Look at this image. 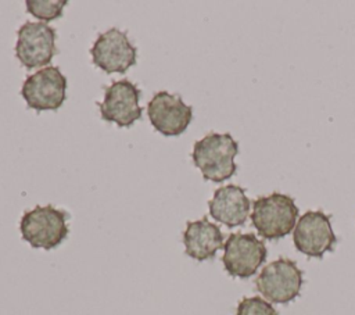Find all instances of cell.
<instances>
[{
    "mask_svg": "<svg viewBox=\"0 0 355 315\" xmlns=\"http://www.w3.org/2000/svg\"><path fill=\"white\" fill-rule=\"evenodd\" d=\"M237 153L239 144L230 133L211 132L194 143L191 160L205 180L220 183L236 173Z\"/></svg>",
    "mask_w": 355,
    "mask_h": 315,
    "instance_id": "6da1fadb",
    "label": "cell"
},
{
    "mask_svg": "<svg viewBox=\"0 0 355 315\" xmlns=\"http://www.w3.org/2000/svg\"><path fill=\"white\" fill-rule=\"evenodd\" d=\"M298 218V207L294 198L272 193L261 196L252 203L251 222L258 235L268 240L282 239L294 230Z\"/></svg>",
    "mask_w": 355,
    "mask_h": 315,
    "instance_id": "7a4b0ae2",
    "label": "cell"
},
{
    "mask_svg": "<svg viewBox=\"0 0 355 315\" xmlns=\"http://www.w3.org/2000/svg\"><path fill=\"white\" fill-rule=\"evenodd\" d=\"M68 214L53 205H36L26 211L19 222L21 236L33 248L51 250L68 236Z\"/></svg>",
    "mask_w": 355,
    "mask_h": 315,
    "instance_id": "3957f363",
    "label": "cell"
},
{
    "mask_svg": "<svg viewBox=\"0 0 355 315\" xmlns=\"http://www.w3.org/2000/svg\"><path fill=\"white\" fill-rule=\"evenodd\" d=\"M57 32L40 21H26L19 26L15 43V57L26 69L44 67L57 53Z\"/></svg>",
    "mask_w": 355,
    "mask_h": 315,
    "instance_id": "277c9868",
    "label": "cell"
},
{
    "mask_svg": "<svg viewBox=\"0 0 355 315\" xmlns=\"http://www.w3.org/2000/svg\"><path fill=\"white\" fill-rule=\"evenodd\" d=\"M257 290L269 303L286 304L301 291L302 271L288 258H277L269 262L255 279Z\"/></svg>",
    "mask_w": 355,
    "mask_h": 315,
    "instance_id": "5b68a950",
    "label": "cell"
},
{
    "mask_svg": "<svg viewBox=\"0 0 355 315\" xmlns=\"http://www.w3.org/2000/svg\"><path fill=\"white\" fill-rule=\"evenodd\" d=\"M67 78L58 67H44L29 75L21 89L26 105L36 111H57L67 99Z\"/></svg>",
    "mask_w": 355,
    "mask_h": 315,
    "instance_id": "8992f818",
    "label": "cell"
},
{
    "mask_svg": "<svg viewBox=\"0 0 355 315\" xmlns=\"http://www.w3.org/2000/svg\"><path fill=\"white\" fill-rule=\"evenodd\" d=\"M92 61L105 74H125L136 64L137 49L128 37V33L110 28L100 33L90 49Z\"/></svg>",
    "mask_w": 355,
    "mask_h": 315,
    "instance_id": "52a82bcc",
    "label": "cell"
},
{
    "mask_svg": "<svg viewBox=\"0 0 355 315\" xmlns=\"http://www.w3.org/2000/svg\"><path fill=\"white\" fill-rule=\"evenodd\" d=\"M268 255L265 243L254 233H232L223 244L222 262L230 276H252Z\"/></svg>",
    "mask_w": 355,
    "mask_h": 315,
    "instance_id": "ba28073f",
    "label": "cell"
},
{
    "mask_svg": "<svg viewBox=\"0 0 355 315\" xmlns=\"http://www.w3.org/2000/svg\"><path fill=\"white\" fill-rule=\"evenodd\" d=\"M140 89L128 79L114 80L104 92V100L97 103L101 118L116 124L119 128H129L141 118L143 108L139 104Z\"/></svg>",
    "mask_w": 355,
    "mask_h": 315,
    "instance_id": "9c48e42d",
    "label": "cell"
},
{
    "mask_svg": "<svg viewBox=\"0 0 355 315\" xmlns=\"http://www.w3.org/2000/svg\"><path fill=\"white\" fill-rule=\"evenodd\" d=\"M147 114L153 128L164 136L182 135L193 119V108L180 96L166 90L157 92L147 104Z\"/></svg>",
    "mask_w": 355,
    "mask_h": 315,
    "instance_id": "30bf717a",
    "label": "cell"
},
{
    "mask_svg": "<svg viewBox=\"0 0 355 315\" xmlns=\"http://www.w3.org/2000/svg\"><path fill=\"white\" fill-rule=\"evenodd\" d=\"M293 240L295 248L302 254L313 258L323 257L336 244V235L330 218L319 210L306 211L295 223Z\"/></svg>",
    "mask_w": 355,
    "mask_h": 315,
    "instance_id": "8fae6325",
    "label": "cell"
},
{
    "mask_svg": "<svg viewBox=\"0 0 355 315\" xmlns=\"http://www.w3.org/2000/svg\"><path fill=\"white\" fill-rule=\"evenodd\" d=\"M251 203L245 190L237 185L218 187L214 191L212 198L208 201L209 215L227 228L244 225L248 218Z\"/></svg>",
    "mask_w": 355,
    "mask_h": 315,
    "instance_id": "7c38bea8",
    "label": "cell"
},
{
    "mask_svg": "<svg viewBox=\"0 0 355 315\" xmlns=\"http://www.w3.org/2000/svg\"><path fill=\"white\" fill-rule=\"evenodd\" d=\"M184 251L196 261H205L215 257L216 251L223 247V233L220 228L207 216L189 221L183 233Z\"/></svg>",
    "mask_w": 355,
    "mask_h": 315,
    "instance_id": "4fadbf2b",
    "label": "cell"
},
{
    "mask_svg": "<svg viewBox=\"0 0 355 315\" xmlns=\"http://www.w3.org/2000/svg\"><path fill=\"white\" fill-rule=\"evenodd\" d=\"M67 0H26V11L37 18L40 22H49L62 17V10Z\"/></svg>",
    "mask_w": 355,
    "mask_h": 315,
    "instance_id": "5bb4252c",
    "label": "cell"
},
{
    "mask_svg": "<svg viewBox=\"0 0 355 315\" xmlns=\"http://www.w3.org/2000/svg\"><path fill=\"white\" fill-rule=\"evenodd\" d=\"M236 315H277V312L269 301L255 296L244 297L237 305Z\"/></svg>",
    "mask_w": 355,
    "mask_h": 315,
    "instance_id": "9a60e30c",
    "label": "cell"
}]
</instances>
